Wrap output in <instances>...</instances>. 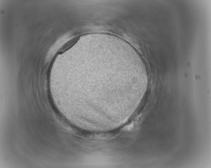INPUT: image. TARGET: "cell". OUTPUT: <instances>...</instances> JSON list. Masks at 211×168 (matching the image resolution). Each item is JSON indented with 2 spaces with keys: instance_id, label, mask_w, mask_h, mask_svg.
I'll return each instance as SVG.
<instances>
[{
  "instance_id": "1",
  "label": "cell",
  "mask_w": 211,
  "mask_h": 168,
  "mask_svg": "<svg viewBox=\"0 0 211 168\" xmlns=\"http://www.w3.org/2000/svg\"><path fill=\"white\" fill-rule=\"evenodd\" d=\"M79 38V37H77L70 40V41L65 44V45L62 47L60 50H59V52H60V53H63V52L69 49L70 47L72 46L77 42Z\"/></svg>"
}]
</instances>
